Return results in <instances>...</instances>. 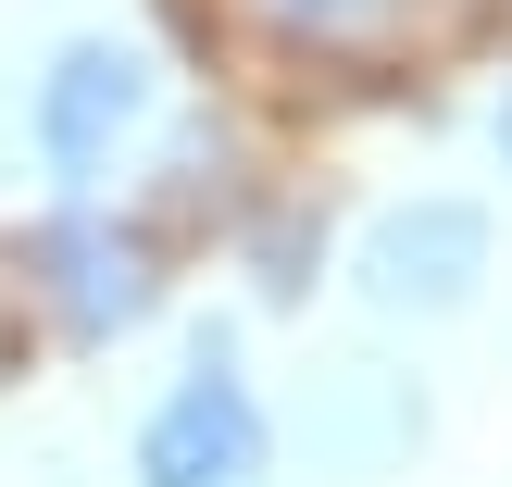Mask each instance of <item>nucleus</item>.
I'll return each mask as SVG.
<instances>
[{"instance_id": "f257e3e1", "label": "nucleus", "mask_w": 512, "mask_h": 487, "mask_svg": "<svg viewBox=\"0 0 512 487\" xmlns=\"http://www.w3.org/2000/svg\"><path fill=\"white\" fill-rule=\"evenodd\" d=\"M125 475H138V487H263V475H275V413L250 400L238 338H225V325H200L188 375L150 400V425H138V450H125Z\"/></svg>"}, {"instance_id": "f03ea898", "label": "nucleus", "mask_w": 512, "mask_h": 487, "mask_svg": "<svg viewBox=\"0 0 512 487\" xmlns=\"http://www.w3.org/2000/svg\"><path fill=\"white\" fill-rule=\"evenodd\" d=\"M488 250H500V225H488V200H400V213H375L363 225V300L388 325H450V313H475V288H488Z\"/></svg>"}, {"instance_id": "7ed1b4c3", "label": "nucleus", "mask_w": 512, "mask_h": 487, "mask_svg": "<svg viewBox=\"0 0 512 487\" xmlns=\"http://www.w3.org/2000/svg\"><path fill=\"white\" fill-rule=\"evenodd\" d=\"M138 125H150V63L125 38H63L50 75H38V100H25V138H38V163L63 188H100L138 150Z\"/></svg>"}, {"instance_id": "20e7f679", "label": "nucleus", "mask_w": 512, "mask_h": 487, "mask_svg": "<svg viewBox=\"0 0 512 487\" xmlns=\"http://www.w3.org/2000/svg\"><path fill=\"white\" fill-rule=\"evenodd\" d=\"M38 263H50V313H63L75 350H113V338H138V325L163 313V250H150V225L63 213Z\"/></svg>"}, {"instance_id": "39448f33", "label": "nucleus", "mask_w": 512, "mask_h": 487, "mask_svg": "<svg viewBox=\"0 0 512 487\" xmlns=\"http://www.w3.org/2000/svg\"><path fill=\"white\" fill-rule=\"evenodd\" d=\"M238 13L300 63H413L450 25V0H238Z\"/></svg>"}, {"instance_id": "423d86ee", "label": "nucleus", "mask_w": 512, "mask_h": 487, "mask_svg": "<svg viewBox=\"0 0 512 487\" xmlns=\"http://www.w3.org/2000/svg\"><path fill=\"white\" fill-rule=\"evenodd\" d=\"M300 438H313L325 475H375V463H400L425 438V400L400 375H375V363H325V388L300 400Z\"/></svg>"}, {"instance_id": "0eeeda50", "label": "nucleus", "mask_w": 512, "mask_h": 487, "mask_svg": "<svg viewBox=\"0 0 512 487\" xmlns=\"http://www.w3.org/2000/svg\"><path fill=\"white\" fill-rule=\"evenodd\" d=\"M500 150H512V113H500Z\"/></svg>"}]
</instances>
